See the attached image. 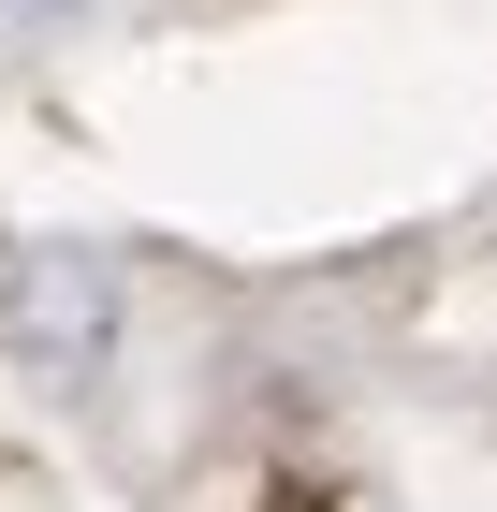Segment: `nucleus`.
Instances as JSON below:
<instances>
[{"instance_id":"obj_1","label":"nucleus","mask_w":497,"mask_h":512,"mask_svg":"<svg viewBox=\"0 0 497 512\" xmlns=\"http://www.w3.org/2000/svg\"><path fill=\"white\" fill-rule=\"evenodd\" d=\"M103 322H117V278L74 264V249H44V264L15 278V352H44L59 381H88V366H103Z\"/></svg>"},{"instance_id":"obj_2","label":"nucleus","mask_w":497,"mask_h":512,"mask_svg":"<svg viewBox=\"0 0 497 512\" xmlns=\"http://www.w3.org/2000/svg\"><path fill=\"white\" fill-rule=\"evenodd\" d=\"M0 15H44V0H0Z\"/></svg>"}]
</instances>
